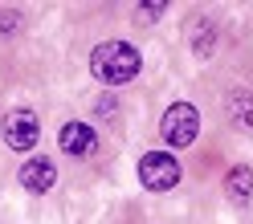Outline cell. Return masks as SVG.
Here are the masks:
<instances>
[{
  "mask_svg": "<svg viewBox=\"0 0 253 224\" xmlns=\"http://www.w3.org/2000/svg\"><path fill=\"white\" fill-rule=\"evenodd\" d=\"M139 49L131 41H102L98 49L90 53V77L94 82H102V86H126V82H135L139 77Z\"/></svg>",
  "mask_w": 253,
  "mask_h": 224,
  "instance_id": "cell-1",
  "label": "cell"
},
{
  "mask_svg": "<svg viewBox=\"0 0 253 224\" xmlns=\"http://www.w3.org/2000/svg\"><path fill=\"white\" fill-rule=\"evenodd\" d=\"M200 135V110L192 102H171L160 118V139L168 147H192Z\"/></svg>",
  "mask_w": 253,
  "mask_h": 224,
  "instance_id": "cell-2",
  "label": "cell"
},
{
  "mask_svg": "<svg viewBox=\"0 0 253 224\" xmlns=\"http://www.w3.org/2000/svg\"><path fill=\"white\" fill-rule=\"evenodd\" d=\"M0 135L12 151H33L37 139H41V118L33 106H12L4 114V126H0Z\"/></svg>",
  "mask_w": 253,
  "mask_h": 224,
  "instance_id": "cell-3",
  "label": "cell"
},
{
  "mask_svg": "<svg viewBox=\"0 0 253 224\" xmlns=\"http://www.w3.org/2000/svg\"><path fill=\"white\" fill-rule=\"evenodd\" d=\"M139 184H143L147 191H171L180 184V163L176 155L168 151H147L143 159H139Z\"/></svg>",
  "mask_w": 253,
  "mask_h": 224,
  "instance_id": "cell-4",
  "label": "cell"
},
{
  "mask_svg": "<svg viewBox=\"0 0 253 224\" xmlns=\"http://www.w3.org/2000/svg\"><path fill=\"white\" fill-rule=\"evenodd\" d=\"M57 143H61V151H66L70 159H86V155H94V131L86 122H66L61 126V135H57Z\"/></svg>",
  "mask_w": 253,
  "mask_h": 224,
  "instance_id": "cell-5",
  "label": "cell"
},
{
  "mask_svg": "<svg viewBox=\"0 0 253 224\" xmlns=\"http://www.w3.org/2000/svg\"><path fill=\"white\" fill-rule=\"evenodd\" d=\"M57 184V171H53V163L49 159H41V155H33V159H25V167H21V187L25 191H49Z\"/></svg>",
  "mask_w": 253,
  "mask_h": 224,
  "instance_id": "cell-6",
  "label": "cell"
},
{
  "mask_svg": "<svg viewBox=\"0 0 253 224\" xmlns=\"http://www.w3.org/2000/svg\"><path fill=\"white\" fill-rule=\"evenodd\" d=\"M225 196H229L233 204H253V167H245V163L229 167V175H225Z\"/></svg>",
  "mask_w": 253,
  "mask_h": 224,
  "instance_id": "cell-7",
  "label": "cell"
},
{
  "mask_svg": "<svg viewBox=\"0 0 253 224\" xmlns=\"http://www.w3.org/2000/svg\"><path fill=\"white\" fill-rule=\"evenodd\" d=\"M229 118L241 126V131L253 135V94L249 90H233L229 94Z\"/></svg>",
  "mask_w": 253,
  "mask_h": 224,
  "instance_id": "cell-8",
  "label": "cell"
},
{
  "mask_svg": "<svg viewBox=\"0 0 253 224\" xmlns=\"http://www.w3.org/2000/svg\"><path fill=\"white\" fill-rule=\"evenodd\" d=\"M212 45H216V29H212L209 21H196V25H192V49H196L200 57H209Z\"/></svg>",
  "mask_w": 253,
  "mask_h": 224,
  "instance_id": "cell-9",
  "label": "cell"
},
{
  "mask_svg": "<svg viewBox=\"0 0 253 224\" xmlns=\"http://www.w3.org/2000/svg\"><path fill=\"white\" fill-rule=\"evenodd\" d=\"M139 8H143V17H147V21H160L168 4H164V0H143V4H139Z\"/></svg>",
  "mask_w": 253,
  "mask_h": 224,
  "instance_id": "cell-10",
  "label": "cell"
},
{
  "mask_svg": "<svg viewBox=\"0 0 253 224\" xmlns=\"http://www.w3.org/2000/svg\"><path fill=\"white\" fill-rule=\"evenodd\" d=\"M21 21H17V12H0V33H12Z\"/></svg>",
  "mask_w": 253,
  "mask_h": 224,
  "instance_id": "cell-11",
  "label": "cell"
}]
</instances>
